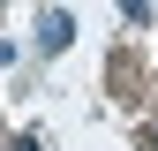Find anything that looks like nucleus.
I'll return each instance as SVG.
<instances>
[{"mask_svg": "<svg viewBox=\"0 0 158 151\" xmlns=\"http://www.w3.org/2000/svg\"><path fill=\"white\" fill-rule=\"evenodd\" d=\"M68 38H75V23H68V15H60V8H53V15H45V23H38V45H45V53H60V45H68Z\"/></svg>", "mask_w": 158, "mask_h": 151, "instance_id": "f257e3e1", "label": "nucleus"}, {"mask_svg": "<svg viewBox=\"0 0 158 151\" xmlns=\"http://www.w3.org/2000/svg\"><path fill=\"white\" fill-rule=\"evenodd\" d=\"M8 151H45V144H38V136H15V144H8Z\"/></svg>", "mask_w": 158, "mask_h": 151, "instance_id": "7ed1b4c3", "label": "nucleus"}, {"mask_svg": "<svg viewBox=\"0 0 158 151\" xmlns=\"http://www.w3.org/2000/svg\"><path fill=\"white\" fill-rule=\"evenodd\" d=\"M121 15L128 23H151V0H121Z\"/></svg>", "mask_w": 158, "mask_h": 151, "instance_id": "f03ea898", "label": "nucleus"}]
</instances>
